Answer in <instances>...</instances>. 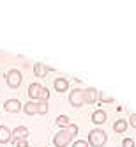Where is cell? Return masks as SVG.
Returning <instances> with one entry per match:
<instances>
[{"instance_id":"cell-5","label":"cell","mask_w":136,"mask_h":147,"mask_svg":"<svg viewBox=\"0 0 136 147\" xmlns=\"http://www.w3.org/2000/svg\"><path fill=\"white\" fill-rule=\"evenodd\" d=\"M4 108H5V112H9V113H18V112H21V108H23V105H21V101L19 99H7L5 103H4Z\"/></svg>"},{"instance_id":"cell-9","label":"cell","mask_w":136,"mask_h":147,"mask_svg":"<svg viewBox=\"0 0 136 147\" xmlns=\"http://www.w3.org/2000/svg\"><path fill=\"white\" fill-rule=\"evenodd\" d=\"M50 71H51V67H48L46 64H41V62L34 64V73H36V76H37V78H44Z\"/></svg>"},{"instance_id":"cell-20","label":"cell","mask_w":136,"mask_h":147,"mask_svg":"<svg viewBox=\"0 0 136 147\" xmlns=\"http://www.w3.org/2000/svg\"><path fill=\"white\" fill-rule=\"evenodd\" d=\"M122 147H134V140L133 138H124L122 140Z\"/></svg>"},{"instance_id":"cell-15","label":"cell","mask_w":136,"mask_h":147,"mask_svg":"<svg viewBox=\"0 0 136 147\" xmlns=\"http://www.w3.org/2000/svg\"><path fill=\"white\" fill-rule=\"evenodd\" d=\"M48 99H50V89L43 87V89L39 90V96H37V101H39V103H48Z\"/></svg>"},{"instance_id":"cell-17","label":"cell","mask_w":136,"mask_h":147,"mask_svg":"<svg viewBox=\"0 0 136 147\" xmlns=\"http://www.w3.org/2000/svg\"><path fill=\"white\" fill-rule=\"evenodd\" d=\"M48 112V103H39L37 101V113L39 115H44Z\"/></svg>"},{"instance_id":"cell-13","label":"cell","mask_w":136,"mask_h":147,"mask_svg":"<svg viewBox=\"0 0 136 147\" xmlns=\"http://www.w3.org/2000/svg\"><path fill=\"white\" fill-rule=\"evenodd\" d=\"M23 112L27 115H36L37 113V101H28L23 105Z\"/></svg>"},{"instance_id":"cell-18","label":"cell","mask_w":136,"mask_h":147,"mask_svg":"<svg viewBox=\"0 0 136 147\" xmlns=\"http://www.w3.org/2000/svg\"><path fill=\"white\" fill-rule=\"evenodd\" d=\"M97 99H101L103 103H113V96H108L106 92H99V98Z\"/></svg>"},{"instance_id":"cell-11","label":"cell","mask_w":136,"mask_h":147,"mask_svg":"<svg viewBox=\"0 0 136 147\" xmlns=\"http://www.w3.org/2000/svg\"><path fill=\"white\" fill-rule=\"evenodd\" d=\"M13 140V133L7 126H0V144H9Z\"/></svg>"},{"instance_id":"cell-12","label":"cell","mask_w":136,"mask_h":147,"mask_svg":"<svg viewBox=\"0 0 136 147\" xmlns=\"http://www.w3.org/2000/svg\"><path fill=\"white\" fill-rule=\"evenodd\" d=\"M43 89V85L41 83H30L28 85V96L32 101H37V96H39V90Z\"/></svg>"},{"instance_id":"cell-16","label":"cell","mask_w":136,"mask_h":147,"mask_svg":"<svg viewBox=\"0 0 136 147\" xmlns=\"http://www.w3.org/2000/svg\"><path fill=\"white\" fill-rule=\"evenodd\" d=\"M57 124L60 126L62 129H66L71 122H69V117H67V115H58V117H57Z\"/></svg>"},{"instance_id":"cell-3","label":"cell","mask_w":136,"mask_h":147,"mask_svg":"<svg viewBox=\"0 0 136 147\" xmlns=\"http://www.w3.org/2000/svg\"><path fill=\"white\" fill-rule=\"evenodd\" d=\"M69 103H71V107H76V108L83 107L85 105V90L78 89V87L74 90H71L69 92Z\"/></svg>"},{"instance_id":"cell-21","label":"cell","mask_w":136,"mask_h":147,"mask_svg":"<svg viewBox=\"0 0 136 147\" xmlns=\"http://www.w3.org/2000/svg\"><path fill=\"white\" fill-rule=\"evenodd\" d=\"M72 147H88V142H85V140H76L74 144H72Z\"/></svg>"},{"instance_id":"cell-1","label":"cell","mask_w":136,"mask_h":147,"mask_svg":"<svg viewBox=\"0 0 136 147\" xmlns=\"http://www.w3.org/2000/svg\"><path fill=\"white\" fill-rule=\"evenodd\" d=\"M106 142H108L106 131H103V129H92L88 133V144L92 147H103V145H106Z\"/></svg>"},{"instance_id":"cell-4","label":"cell","mask_w":136,"mask_h":147,"mask_svg":"<svg viewBox=\"0 0 136 147\" xmlns=\"http://www.w3.org/2000/svg\"><path fill=\"white\" fill-rule=\"evenodd\" d=\"M72 140V136L69 135L67 129H60L55 136H53V144L55 147H67V144Z\"/></svg>"},{"instance_id":"cell-6","label":"cell","mask_w":136,"mask_h":147,"mask_svg":"<svg viewBox=\"0 0 136 147\" xmlns=\"http://www.w3.org/2000/svg\"><path fill=\"white\" fill-rule=\"evenodd\" d=\"M11 133H13V140H11V142L27 140V136H28V128H27V126H16L14 129H11Z\"/></svg>"},{"instance_id":"cell-19","label":"cell","mask_w":136,"mask_h":147,"mask_svg":"<svg viewBox=\"0 0 136 147\" xmlns=\"http://www.w3.org/2000/svg\"><path fill=\"white\" fill-rule=\"evenodd\" d=\"M66 129L69 131V135L72 136V138H74V136L78 135V126H76V124H69V126H67V128H66Z\"/></svg>"},{"instance_id":"cell-22","label":"cell","mask_w":136,"mask_h":147,"mask_svg":"<svg viewBox=\"0 0 136 147\" xmlns=\"http://www.w3.org/2000/svg\"><path fill=\"white\" fill-rule=\"evenodd\" d=\"M14 147H28V142L27 140H16L14 142Z\"/></svg>"},{"instance_id":"cell-10","label":"cell","mask_w":136,"mask_h":147,"mask_svg":"<svg viewBox=\"0 0 136 147\" xmlns=\"http://www.w3.org/2000/svg\"><path fill=\"white\" fill-rule=\"evenodd\" d=\"M53 87H55V90L57 92H66L67 89H69V82H67V78H55V82H53Z\"/></svg>"},{"instance_id":"cell-14","label":"cell","mask_w":136,"mask_h":147,"mask_svg":"<svg viewBox=\"0 0 136 147\" xmlns=\"http://www.w3.org/2000/svg\"><path fill=\"white\" fill-rule=\"evenodd\" d=\"M125 129H127V121H124V119L115 121V124H113V131L115 133H124Z\"/></svg>"},{"instance_id":"cell-7","label":"cell","mask_w":136,"mask_h":147,"mask_svg":"<svg viewBox=\"0 0 136 147\" xmlns=\"http://www.w3.org/2000/svg\"><path fill=\"white\" fill-rule=\"evenodd\" d=\"M83 90H85V103L94 105V103L97 101V98H99V90L97 89L88 87V89H83Z\"/></svg>"},{"instance_id":"cell-8","label":"cell","mask_w":136,"mask_h":147,"mask_svg":"<svg viewBox=\"0 0 136 147\" xmlns=\"http://www.w3.org/2000/svg\"><path fill=\"white\" fill-rule=\"evenodd\" d=\"M106 119H108V113L106 112H104V110H101V108H97L96 112H94L92 113V122L94 124H104V122H106Z\"/></svg>"},{"instance_id":"cell-2","label":"cell","mask_w":136,"mask_h":147,"mask_svg":"<svg viewBox=\"0 0 136 147\" xmlns=\"http://www.w3.org/2000/svg\"><path fill=\"white\" fill-rule=\"evenodd\" d=\"M5 82H7V87H11V89H18L19 85H21V80H23V75H21V71L19 69H9L5 73Z\"/></svg>"},{"instance_id":"cell-23","label":"cell","mask_w":136,"mask_h":147,"mask_svg":"<svg viewBox=\"0 0 136 147\" xmlns=\"http://www.w3.org/2000/svg\"><path fill=\"white\" fill-rule=\"evenodd\" d=\"M129 122H131L133 128H136V113H131L129 115Z\"/></svg>"}]
</instances>
